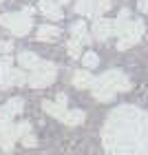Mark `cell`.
I'll return each instance as SVG.
<instances>
[{
    "instance_id": "1",
    "label": "cell",
    "mask_w": 148,
    "mask_h": 155,
    "mask_svg": "<svg viewBox=\"0 0 148 155\" xmlns=\"http://www.w3.org/2000/svg\"><path fill=\"white\" fill-rule=\"evenodd\" d=\"M146 33V22L144 20H128L122 29H119L115 36H117V49L119 51H126V49H130V47H135L139 40H142V36Z\"/></svg>"
},
{
    "instance_id": "2",
    "label": "cell",
    "mask_w": 148,
    "mask_h": 155,
    "mask_svg": "<svg viewBox=\"0 0 148 155\" xmlns=\"http://www.w3.org/2000/svg\"><path fill=\"white\" fill-rule=\"evenodd\" d=\"M55 78H58V67H55L53 62L40 60L33 69H29V73H27V84L33 87V89H44V87L55 82Z\"/></svg>"
},
{
    "instance_id": "3",
    "label": "cell",
    "mask_w": 148,
    "mask_h": 155,
    "mask_svg": "<svg viewBox=\"0 0 148 155\" xmlns=\"http://www.w3.org/2000/svg\"><path fill=\"white\" fill-rule=\"evenodd\" d=\"M0 27L11 31L13 36H27L33 27V20L24 11H9V13H0Z\"/></svg>"
},
{
    "instance_id": "4",
    "label": "cell",
    "mask_w": 148,
    "mask_h": 155,
    "mask_svg": "<svg viewBox=\"0 0 148 155\" xmlns=\"http://www.w3.org/2000/svg\"><path fill=\"white\" fill-rule=\"evenodd\" d=\"M93 84L106 87V89L113 91V93H126V91H130V80L126 78L124 71H119V69H108L106 73H102L100 78H95Z\"/></svg>"
},
{
    "instance_id": "5",
    "label": "cell",
    "mask_w": 148,
    "mask_h": 155,
    "mask_svg": "<svg viewBox=\"0 0 148 155\" xmlns=\"http://www.w3.org/2000/svg\"><path fill=\"white\" fill-rule=\"evenodd\" d=\"M113 7L111 0H77L73 5V11L80 13V16H86V18H100L104 16L108 9Z\"/></svg>"
},
{
    "instance_id": "6",
    "label": "cell",
    "mask_w": 148,
    "mask_h": 155,
    "mask_svg": "<svg viewBox=\"0 0 148 155\" xmlns=\"http://www.w3.org/2000/svg\"><path fill=\"white\" fill-rule=\"evenodd\" d=\"M16 140H18V135H16V124H13V120L0 122V149L5 153H11Z\"/></svg>"
},
{
    "instance_id": "7",
    "label": "cell",
    "mask_w": 148,
    "mask_h": 155,
    "mask_svg": "<svg viewBox=\"0 0 148 155\" xmlns=\"http://www.w3.org/2000/svg\"><path fill=\"white\" fill-rule=\"evenodd\" d=\"M22 111H24V100L22 97H11L0 107V122H9L16 115H20Z\"/></svg>"
},
{
    "instance_id": "8",
    "label": "cell",
    "mask_w": 148,
    "mask_h": 155,
    "mask_svg": "<svg viewBox=\"0 0 148 155\" xmlns=\"http://www.w3.org/2000/svg\"><path fill=\"white\" fill-rule=\"evenodd\" d=\"M115 36V29H113V20L108 18H95V22H93V38L95 40H100V42H106L108 38Z\"/></svg>"
},
{
    "instance_id": "9",
    "label": "cell",
    "mask_w": 148,
    "mask_h": 155,
    "mask_svg": "<svg viewBox=\"0 0 148 155\" xmlns=\"http://www.w3.org/2000/svg\"><path fill=\"white\" fill-rule=\"evenodd\" d=\"M60 38H62V29L55 25H40L36 31V40H40V42H55Z\"/></svg>"
},
{
    "instance_id": "10",
    "label": "cell",
    "mask_w": 148,
    "mask_h": 155,
    "mask_svg": "<svg viewBox=\"0 0 148 155\" xmlns=\"http://www.w3.org/2000/svg\"><path fill=\"white\" fill-rule=\"evenodd\" d=\"M38 11L42 13V16L51 18V20H62L64 18V11L60 9V5L51 2V0H40L38 2Z\"/></svg>"
},
{
    "instance_id": "11",
    "label": "cell",
    "mask_w": 148,
    "mask_h": 155,
    "mask_svg": "<svg viewBox=\"0 0 148 155\" xmlns=\"http://www.w3.org/2000/svg\"><path fill=\"white\" fill-rule=\"evenodd\" d=\"M71 38L77 40V42H82V45H91V33H88V27L84 20H77V22L71 25Z\"/></svg>"
},
{
    "instance_id": "12",
    "label": "cell",
    "mask_w": 148,
    "mask_h": 155,
    "mask_svg": "<svg viewBox=\"0 0 148 155\" xmlns=\"http://www.w3.org/2000/svg\"><path fill=\"white\" fill-rule=\"evenodd\" d=\"M71 82H73L75 89H91V87H93V82H95V75L88 73V69H80V71L73 73Z\"/></svg>"
},
{
    "instance_id": "13",
    "label": "cell",
    "mask_w": 148,
    "mask_h": 155,
    "mask_svg": "<svg viewBox=\"0 0 148 155\" xmlns=\"http://www.w3.org/2000/svg\"><path fill=\"white\" fill-rule=\"evenodd\" d=\"M22 84H27V73H24V69L20 67V69H9V73H7V82H5V89H9V87H22Z\"/></svg>"
},
{
    "instance_id": "14",
    "label": "cell",
    "mask_w": 148,
    "mask_h": 155,
    "mask_svg": "<svg viewBox=\"0 0 148 155\" xmlns=\"http://www.w3.org/2000/svg\"><path fill=\"white\" fill-rule=\"evenodd\" d=\"M60 120H62L66 126H80L84 120H86V113H84L82 109H66L64 115H62Z\"/></svg>"
},
{
    "instance_id": "15",
    "label": "cell",
    "mask_w": 148,
    "mask_h": 155,
    "mask_svg": "<svg viewBox=\"0 0 148 155\" xmlns=\"http://www.w3.org/2000/svg\"><path fill=\"white\" fill-rule=\"evenodd\" d=\"M38 62H40V58L33 51H20V55H18V64L22 69H33Z\"/></svg>"
},
{
    "instance_id": "16",
    "label": "cell",
    "mask_w": 148,
    "mask_h": 155,
    "mask_svg": "<svg viewBox=\"0 0 148 155\" xmlns=\"http://www.w3.org/2000/svg\"><path fill=\"white\" fill-rule=\"evenodd\" d=\"M42 109H44L51 117H58V120L64 115V111H66L64 104H60V102H51V100H44V102H42Z\"/></svg>"
},
{
    "instance_id": "17",
    "label": "cell",
    "mask_w": 148,
    "mask_h": 155,
    "mask_svg": "<svg viewBox=\"0 0 148 155\" xmlns=\"http://www.w3.org/2000/svg\"><path fill=\"white\" fill-rule=\"evenodd\" d=\"M80 60H82V67H84V69H88V71L100 64V55H97L95 51H84V53L80 55Z\"/></svg>"
},
{
    "instance_id": "18",
    "label": "cell",
    "mask_w": 148,
    "mask_h": 155,
    "mask_svg": "<svg viewBox=\"0 0 148 155\" xmlns=\"http://www.w3.org/2000/svg\"><path fill=\"white\" fill-rule=\"evenodd\" d=\"M66 51H69V55H71L73 60H80V55H82V42L69 38L66 40Z\"/></svg>"
},
{
    "instance_id": "19",
    "label": "cell",
    "mask_w": 148,
    "mask_h": 155,
    "mask_svg": "<svg viewBox=\"0 0 148 155\" xmlns=\"http://www.w3.org/2000/svg\"><path fill=\"white\" fill-rule=\"evenodd\" d=\"M128 20H130V9H122V11H119V16L113 20V29H115V33L122 29V27L128 22Z\"/></svg>"
},
{
    "instance_id": "20",
    "label": "cell",
    "mask_w": 148,
    "mask_h": 155,
    "mask_svg": "<svg viewBox=\"0 0 148 155\" xmlns=\"http://www.w3.org/2000/svg\"><path fill=\"white\" fill-rule=\"evenodd\" d=\"M20 142H22L27 149H36V146H38V137H36L33 131H29V133H24V135L20 137Z\"/></svg>"
},
{
    "instance_id": "21",
    "label": "cell",
    "mask_w": 148,
    "mask_h": 155,
    "mask_svg": "<svg viewBox=\"0 0 148 155\" xmlns=\"http://www.w3.org/2000/svg\"><path fill=\"white\" fill-rule=\"evenodd\" d=\"M31 131V122H20V124H16V135H18V140L24 135V133H29Z\"/></svg>"
},
{
    "instance_id": "22",
    "label": "cell",
    "mask_w": 148,
    "mask_h": 155,
    "mask_svg": "<svg viewBox=\"0 0 148 155\" xmlns=\"http://www.w3.org/2000/svg\"><path fill=\"white\" fill-rule=\"evenodd\" d=\"M11 51H13V42L11 40H2V42H0V55L11 53Z\"/></svg>"
},
{
    "instance_id": "23",
    "label": "cell",
    "mask_w": 148,
    "mask_h": 155,
    "mask_svg": "<svg viewBox=\"0 0 148 155\" xmlns=\"http://www.w3.org/2000/svg\"><path fill=\"white\" fill-rule=\"evenodd\" d=\"M137 9L142 11V13H148V0H139V2H137Z\"/></svg>"
},
{
    "instance_id": "24",
    "label": "cell",
    "mask_w": 148,
    "mask_h": 155,
    "mask_svg": "<svg viewBox=\"0 0 148 155\" xmlns=\"http://www.w3.org/2000/svg\"><path fill=\"white\" fill-rule=\"evenodd\" d=\"M55 102H60V104H64V107H66V102H69V97H66L64 93H58V100H55Z\"/></svg>"
},
{
    "instance_id": "25",
    "label": "cell",
    "mask_w": 148,
    "mask_h": 155,
    "mask_svg": "<svg viewBox=\"0 0 148 155\" xmlns=\"http://www.w3.org/2000/svg\"><path fill=\"white\" fill-rule=\"evenodd\" d=\"M24 13H27V16H33V11H36V9H33V7H24V9H22Z\"/></svg>"
},
{
    "instance_id": "26",
    "label": "cell",
    "mask_w": 148,
    "mask_h": 155,
    "mask_svg": "<svg viewBox=\"0 0 148 155\" xmlns=\"http://www.w3.org/2000/svg\"><path fill=\"white\" fill-rule=\"evenodd\" d=\"M51 2H55V5H66V2H71V0H51Z\"/></svg>"
},
{
    "instance_id": "27",
    "label": "cell",
    "mask_w": 148,
    "mask_h": 155,
    "mask_svg": "<svg viewBox=\"0 0 148 155\" xmlns=\"http://www.w3.org/2000/svg\"><path fill=\"white\" fill-rule=\"evenodd\" d=\"M0 2H2V0H0Z\"/></svg>"
},
{
    "instance_id": "28",
    "label": "cell",
    "mask_w": 148,
    "mask_h": 155,
    "mask_svg": "<svg viewBox=\"0 0 148 155\" xmlns=\"http://www.w3.org/2000/svg\"><path fill=\"white\" fill-rule=\"evenodd\" d=\"M0 155H2V153H0Z\"/></svg>"
}]
</instances>
